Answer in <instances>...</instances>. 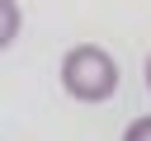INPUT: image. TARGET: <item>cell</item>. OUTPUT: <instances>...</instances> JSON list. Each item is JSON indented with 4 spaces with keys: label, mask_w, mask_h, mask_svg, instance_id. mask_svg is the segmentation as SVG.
Segmentation results:
<instances>
[{
    "label": "cell",
    "mask_w": 151,
    "mask_h": 141,
    "mask_svg": "<svg viewBox=\"0 0 151 141\" xmlns=\"http://www.w3.org/2000/svg\"><path fill=\"white\" fill-rule=\"evenodd\" d=\"M57 75H61V89H66L76 103H104V99L118 94V61H113L104 47H94V42L66 47Z\"/></svg>",
    "instance_id": "cell-1"
},
{
    "label": "cell",
    "mask_w": 151,
    "mask_h": 141,
    "mask_svg": "<svg viewBox=\"0 0 151 141\" xmlns=\"http://www.w3.org/2000/svg\"><path fill=\"white\" fill-rule=\"evenodd\" d=\"M19 28H24V14H19V0H0V52H9V47H14Z\"/></svg>",
    "instance_id": "cell-2"
},
{
    "label": "cell",
    "mask_w": 151,
    "mask_h": 141,
    "mask_svg": "<svg viewBox=\"0 0 151 141\" xmlns=\"http://www.w3.org/2000/svg\"><path fill=\"white\" fill-rule=\"evenodd\" d=\"M123 141H151V113H146V118H132V122L123 127Z\"/></svg>",
    "instance_id": "cell-3"
},
{
    "label": "cell",
    "mask_w": 151,
    "mask_h": 141,
    "mask_svg": "<svg viewBox=\"0 0 151 141\" xmlns=\"http://www.w3.org/2000/svg\"><path fill=\"white\" fill-rule=\"evenodd\" d=\"M142 85H146V94H151V52H146V61H142Z\"/></svg>",
    "instance_id": "cell-4"
}]
</instances>
